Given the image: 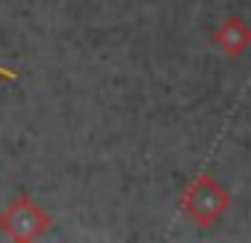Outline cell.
Returning a JSON list of instances; mask_svg holds the SVG:
<instances>
[{
	"label": "cell",
	"mask_w": 251,
	"mask_h": 243,
	"mask_svg": "<svg viewBox=\"0 0 251 243\" xmlns=\"http://www.w3.org/2000/svg\"><path fill=\"white\" fill-rule=\"evenodd\" d=\"M213 45L227 57H242L251 48V24L242 21L239 15L225 18L213 33Z\"/></svg>",
	"instance_id": "cell-3"
},
{
	"label": "cell",
	"mask_w": 251,
	"mask_h": 243,
	"mask_svg": "<svg viewBox=\"0 0 251 243\" xmlns=\"http://www.w3.org/2000/svg\"><path fill=\"white\" fill-rule=\"evenodd\" d=\"M0 80H18V71H12V68H3V65H0Z\"/></svg>",
	"instance_id": "cell-4"
},
{
	"label": "cell",
	"mask_w": 251,
	"mask_h": 243,
	"mask_svg": "<svg viewBox=\"0 0 251 243\" xmlns=\"http://www.w3.org/2000/svg\"><path fill=\"white\" fill-rule=\"evenodd\" d=\"M180 208H183V213H186L198 228H210V225H216V222L227 213V208H230V193L219 184L216 175L204 172V175H198V178L183 190Z\"/></svg>",
	"instance_id": "cell-1"
},
{
	"label": "cell",
	"mask_w": 251,
	"mask_h": 243,
	"mask_svg": "<svg viewBox=\"0 0 251 243\" xmlns=\"http://www.w3.org/2000/svg\"><path fill=\"white\" fill-rule=\"evenodd\" d=\"M53 228L48 211H42L30 196H18L3 213H0V234L12 240H39Z\"/></svg>",
	"instance_id": "cell-2"
}]
</instances>
